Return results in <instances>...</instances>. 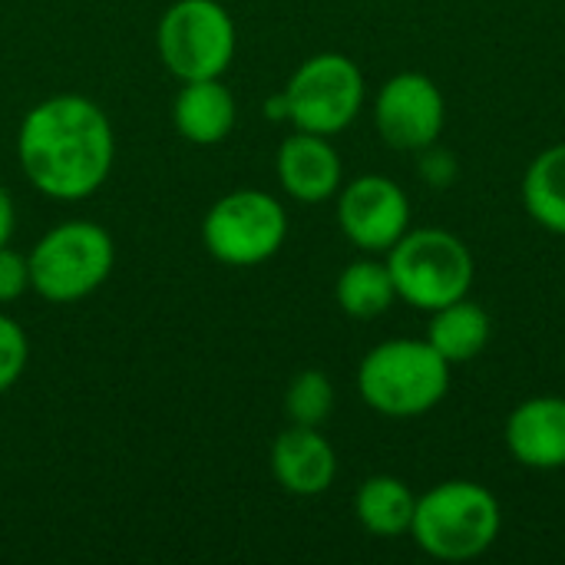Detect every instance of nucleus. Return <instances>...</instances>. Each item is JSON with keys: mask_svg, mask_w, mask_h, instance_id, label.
<instances>
[{"mask_svg": "<svg viewBox=\"0 0 565 565\" xmlns=\"http://www.w3.org/2000/svg\"><path fill=\"white\" fill-rule=\"evenodd\" d=\"M13 149L23 179L43 199L86 202L113 175L116 129L96 99L53 93L23 113Z\"/></svg>", "mask_w": 565, "mask_h": 565, "instance_id": "1", "label": "nucleus"}, {"mask_svg": "<svg viewBox=\"0 0 565 565\" xmlns=\"http://www.w3.org/2000/svg\"><path fill=\"white\" fill-rule=\"evenodd\" d=\"M457 172H460L457 156L450 149H444L440 139L420 149V179L430 189H450L457 182Z\"/></svg>", "mask_w": 565, "mask_h": 565, "instance_id": "22", "label": "nucleus"}, {"mask_svg": "<svg viewBox=\"0 0 565 565\" xmlns=\"http://www.w3.org/2000/svg\"><path fill=\"white\" fill-rule=\"evenodd\" d=\"M397 301L417 311H437L473 288V255L467 242L447 228H407L401 242L384 255Z\"/></svg>", "mask_w": 565, "mask_h": 565, "instance_id": "5", "label": "nucleus"}, {"mask_svg": "<svg viewBox=\"0 0 565 565\" xmlns=\"http://www.w3.org/2000/svg\"><path fill=\"white\" fill-rule=\"evenodd\" d=\"M414 510H417L414 490L401 477H391V473L367 477L354 497L358 523L371 536H381V540H397V536L411 533Z\"/></svg>", "mask_w": 565, "mask_h": 565, "instance_id": "16", "label": "nucleus"}, {"mask_svg": "<svg viewBox=\"0 0 565 565\" xmlns=\"http://www.w3.org/2000/svg\"><path fill=\"white\" fill-rule=\"evenodd\" d=\"M450 364L427 338H391L374 344L358 364L361 401L391 420H414L444 404Z\"/></svg>", "mask_w": 565, "mask_h": 565, "instance_id": "2", "label": "nucleus"}, {"mask_svg": "<svg viewBox=\"0 0 565 565\" xmlns=\"http://www.w3.org/2000/svg\"><path fill=\"white\" fill-rule=\"evenodd\" d=\"M288 242V212L265 189H232L218 195L202 218L205 252L228 268L271 262Z\"/></svg>", "mask_w": 565, "mask_h": 565, "instance_id": "7", "label": "nucleus"}, {"mask_svg": "<svg viewBox=\"0 0 565 565\" xmlns=\"http://www.w3.org/2000/svg\"><path fill=\"white\" fill-rule=\"evenodd\" d=\"M271 477L275 483L301 500L321 497L331 490L338 477V454L321 427H298L291 424L271 444Z\"/></svg>", "mask_w": 565, "mask_h": 565, "instance_id": "13", "label": "nucleus"}, {"mask_svg": "<svg viewBox=\"0 0 565 565\" xmlns=\"http://www.w3.org/2000/svg\"><path fill=\"white\" fill-rule=\"evenodd\" d=\"M265 116H268L271 122H288V99H285L281 89H278L275 96L265 99Z\"/></svg>", "mask_w": 565, "mask_h": 565, "instance_id": "24", "label": "nucleus"}, {"mask_svg": "<svg viewBox=\"0 0 565 565\" xmlns=\"http://www.w3.org/2000/svg\"><path fill=\"white\" fill-rule=\"evenodd\" d=\"M510 457L540 473L565 470V397L543 394L513 407L503 427Z\"/></svg>", "mask_w": 565, "mask_h": 565, "instance_id": "12", "label": "nucleus"}, {"mask_svg": "<svg viewBox=\"0 0 565 565\" xmlns=\"http://www.w3.org/2000/svg\"><path fill=\"white\" fill-rule=\"evenodd\" d=\"M523 205L540 228L565 235V142L543 149L526 166Z\"/></svg>", "mask_w": 565, "mask_h": 565, "instance_id": "18", "label": "nucleus"}, {"mask_svg": "<svg viewBox=\"0 0 565 565\" xmlns=\"http://www.w3.org/2000/svg\"><path fill=\"white\" fill-rule=\"evenodd\" d=\"M334 301L354 321H374L387 315L397 301V288H394L387 262L364 255L344 265L334 281Z\"/></svg>", "mask_w": 565, "mask_h": 565, "instance_id": "17", "label": "nucleus"}, {"mask_svg": "<svg viewBox=\"0 0 565 565\" xmlns=\"http://www.w3.org/2000/svg\"><path fill=\"white\" fill-rule=\"evenodd\" d=\"M334 199L344 238L364 255H387L411 228V199L387 175H358Z\"/></svg>", "mask_w": 565, "mask_h": 565, "instance_id": "9", "label": "nucleus"}, {"mask_svg": "<svg viewBox=\"0 0 565 565\" xmlns=\"http://www.w3.org/2000/svg\"><path fill=\"white\" fill-rule=\"evenodd\" d=\"M275 175L288 199L301 205L331 202L344 182V162L331 136L295 129L275 156Z\"/></svg>", "mask_w": 565, "mask_h": 565, "instance_id": "11", "label": "nucleus"}, {"mask_svg": "<svg viewBox=\"0 0 565 565\" xmlns=\"http://www.w3.org/2000/svg\"><path fill=\"white\" fill-rule=\"evenodd\" d=\"M334 414V384L324 371H298L285 391V417L298 427H321Z\"/></svg>", "mask_w": 565, "mask_h": 565, "instance_id": "19", "label": "nucleus"}, {"mask_svg": "<svg viewBox=\"0 0 565 565\" xmlns=\"http://www.w3.org/2000/svg\"><path fill=\"white\" fill-rule=\"evenodd\" d=\"M444 122L447 103L427 73H397L374 96V126L391 149L420 152L440 139Z\"/></svg>", "mask_w": 565, "mask_h": 565, "instance_id": "10", "label": "nucleus"}, {"mask_svg": "<svg viewBox=\"0 0 565 565\" xmlns=\"http://www.w3.org/2000/svg\"><path fill=\"white\" fill-rule=\"evenodd\" d=\"M490 334H493V321L483 305L470 301V295L430 311L427 341L450 367L480 358L483 348L490 344Z\"/></svg>", "mask_w": 565, "mask_h": 565, "instance_id": "15", "label": "nucleus"}, {"mask_svg": "<svg viewBox=\"0 0 565 565\" xmlns=\"http://www.w3.org/2000/svg\"><path fill=\"white\" fill-rule=\"evenodd\" d=\"M13 232H17V205H13L10 192L0 185V245H10Z\"/></svg>", "mask_w": 565, "mask_h": 565, "instance_id": "23", "label": "nucleus"}, {"mask_svg": "<svg viewBox=\"0 0 565 565\" xmlns=\"http://www.w3.org/2000/svg\"><path fill=\"white\" fill-rule=\"evenodd\" d=\"M30 288V262L23 252L0 245V308L17 305Z\"/></svg>", "mask_w": 565, "mask_h": 565, "instance_id": "21", "label": "nucleus"}, {"mask_svg": "<svg viewBox=\"0 0 565 565\" xmlns=\"http://www.w3.org/2000/svg\"><path fill=\"white\" fill-rule=\"evenodd\" d=\"M503 530L500 500L477 480H444L417 497L411 536L440 563H470L483 556Z\"/></svg>", "mask_w": 565, "mask_h": 565, "instance_id": "3", "label": "nucleus"}, {"mask_svg": "<svg viewBox=\"0 0 565 565\" xmlns=\"http://www.w3.org/2000/svg\"><path fill=\"white\" fill-rule=\"evenodd\" d=\"M162 66L179 79H218L238 53V26L218 0H172L156 26Z\"/></svg>", "mask_w": 565, "mask_h": 565, "instance_id": "6", "label": "nucleus"}, {"mask_svg": "<svg viewBox=\"0 0 565 565\" xmlns=\"http://www.w3.org/2000/svg\"><path fill=\"white\" fill-rule=\"evenodd\" d=\"M30 364V338L17 318L0 311V397L20 384Z\"/></svg>", "mask_w": 565, "mask_h": 565, "instance_id": "20", "label": "nucleus"}, {"mask_svg": "<svg viewBox=\"0 0 565 565\" xmlns=\"http://www.w3.org/2000/svg\"><path fill=\"white\" fill-rule=\"evenodd\" d=\"M30 288L46 305H76L96 295L116 268V242L93 218H66L50 225L33 248Z\"/></svg>", "mask_w": 565, "mask_h": 565, "instance_id": "4", "label": "nucleus"}, {"mask_svg": "<svg viewBox=\"0 0 565 565\" xmlns=\"http://www.w3.org/2000/svg\"><path fill=\"white\" fill-rule=\"evenodd\" d=\"M288 99V122L305 132L338 136L344 132L364 109V73L344 53H315L285 83Z\"/></svg>", "mask_w": 565, "mask_h": 565, "instance_id": "8", "label": "nucleus"}, {"mask_svg": "<svg viewBox=\"0 0 565 565\" xmlns=\"http://www.w3.org/2000/svg\"><path fill=\"white\" fill-rule=\"evenodd\" d=\"M238 122L235 93L225 79H189L172 99V126L192 146H218Z\"/></svg>", "mask_w": 565, "mask_h": 565, "instance_id": "14", "label": "nucleus"}]
</instances>
